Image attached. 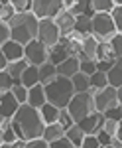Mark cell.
Segmentation results:
<instances>
[{
  "label": "cell",
  "mask_w": 122,
  "mask_h": 148,
  "mask_svg": "<svg viewBox=\"0 0 122 148\" xmlns=\"http://www.w3.org/2000/svg\"><path fill=\"white\" fill-rule=\"evenodd\" d=\"M45 123L42 119L40 109H33L32 105H22L20 111L16 113V116L12 119V128L16 130L18 138H22L26 142L32 140H42L45 132Z\"/></svg>",
  "instance_id": "1"
},
{
  "label": "cell",
  "mask_w": 122,
  "mask_h": 148,
  "mask_svg": "<svg viewBox=\"0 0 122 148\" xmlns=\"http://www.w3.org/2000/svg\"><path fill=\"white\" fill-rule=\"evenodd\" d=\"M12 28V40L22 44L24 47L32 44L33 40H37L40 34V20L35 18L33 12H26V14H16L10 22Z\"/></svg>",
  "instance_id": "2"
},
{
  "label": "cell",
  "mask_w": 122,
  "mask_h": 148,
  "mask_svg": "<svg viewBox=\"0 0 122 148\" xmlns=\"http://www.w3.org/2000/svg\"><path fill=\"white\" fill-rule=\"evenodd\" d=\"M45 95H47V103L55 105L57 109H67L69 103L73 101V97L77 95V91L73 87V81L59 75L51 85L45 87Z\"/></svg>",
  "instance_id": "3"
},
{
  "label": "cell",
  "mask_w": 122,
  "mask_h": 148,
  "mask_svg": "<svg viewBox=\"0 0 122 148\" xmlns=\"http://www.w3.org/2000/svg\"><path fill=\"white\" fill-rule=\"evenodd\" d=\"M118 34L110 14H95L91 20V36L97 38L99 44H110L112 38Z\"/></svg>",
  "instance_id": "4"
},
{
  "label": "cell",
  "mask_w": 122,
  "mask_h": 148,
  "mask_svg": "<svg viewBox=\"0 0 122 148\" xmlns=\"http://www.w3.org/2000/svg\"><path fill=\"white\" fill-rule=\"evenodd\" d=\"M67 111H69V114L73 116V121H75L77 125L83 121V119H87V116H91L93 113H97V107H95V95H93V91L77 93V95L73 97V101L69 103Z\"/></svg>",
  "instance_id": "5"
},
{
  "label": "cell",
  "mask_w": 122,
  "mask_h": 148,
  "mask_svg": "<svg viewBox=\"0 0 122 148\" xmlns=\"http://www.w3.org/2000/svg\"><path fill=\"white\" fill-rule=\"evenodd\" d=\"M63 10V0H32V12L37 20H55Z\"/></svg>",
  "instance_id": "6"
},
{
  "label": "cell",
  "mask_w": 122,
  "mask_h": 148,
  "mask_svg": "<svg viewBox=\"0 0 122 148\" xmlns=\"http://www.w3.org/2000/svg\"><path fill=\"white\" fill-rule=\"evenodd\" d=\"M95 107H97V111L102 114H106L108 111L112 109H116V107H120V103H118V89H114V87H106V89H102L95 95Z\"/></svg>",
  "instance_id": "7"
},
{
  "label": "cell",
  "mask_w": 122,
  "mask_h": 148,
  "mask_svg": "<svg viewBox=\"0 0 122 148\" xmlns=\"http://www.w3.org/2000/svg\"><path fill=\"white\" fill-rule=\"evenodd\" d=\"M26 61L30 65H35V67H42L44 63L49 61V47L42 44L40 40H33L32 44L26 46Z\"/></svg>",
  "instance_id": "8"
},
{
  "label": "cell",
  "mask_w": 122,
  "mask_h": 148,
  "mask_svg": "<svg viewBox=\"0 0 122 148\" xmlns=\"http://www.w3.org/2000/svg\"><path fill=\"white\" fill-rule=\"evenodd\" d=\"M37 40L45 44L49 47H55L59 42H61V32L57 28V24L53 20H40V34H37Z\"/></svg>",
  "instance_id": "9"
},
{
  "label": "cell",
  "mask_w": 122,
  "mask_h": 148,
  "mask_svg": "<svg viewBox=\"0 0 122 148\" xmlns=\"http://www.w3.org/2000/svg\"><path fill=\"white\" fill-rule=\"evenodd\" d=\"M20 107L22 105L12 91L0 93V119H14L16 113L20 111Z\"/></svg>",
  "instance_id": "10"
},
{
  "label": "cell",
  "mask_w": 122,
  "mask_h": 148,
  "mask_svg": "<svg viewBox=\"0 0 122 148\" xmlns=\"http://www.w3.org/2000/svg\"><path fill=\"white\" fill-rule=\"evenodd\" d=\"M104 121H106V114L97 111V113H93L91 116L83 119L79 123V126L85 130V134H99L100 130H102V126H104Z\"/></svg>",
  "instance_id": "11"
},
{
  "label": "cell",
  "mask_w": 122,
  "mask_h": 148,
  "mask_svg": "<svg viewBox=\"0 0 122 148\" xmlns=\"http://www.w3.org/2000/svg\"><path fill=\"white\" fill-rule=\"evenodd\" d=\"M53 22L57 24V28H59V32H61V38H69V36L75 32V26H77V18L71 14V12L67 10H61L59 12V16H57Z\"/></svg>",
  "instance_id": "12"
},
{
  "label": "cell",
  "mask_w": 122,
  "mask_h": 148,
  "mask_svg": "<svg viewBox=\"0 0 122 148\" xmlns=\"http://www.w3.org/2000/svg\"><path fill=\"white\" fill-rule=\"evenodd\" d=\"M71 56V51H69V40L67 38H61V42L57 44L55 47H51L49 49V63H53V65H61L63 61H67Z\"/></svg>",
  "instance_id": "13"
},
{
  "label": "cell",
  "mask_w": 122,
  "mask_h": 148,
  "mask_svg": "<svg viewBox=\"0 0 122 148\" xmlns=\"http://www.w3.org/2000/svg\"><path fill=\"white\" fill-rule=\"evenodd\" d=\"M0 51L6 56V59L8 61H20V59H26V47L22 46V44H18V42H14V40H10V42H6L4 46H0Z\"/></svg>",
  "instance_id": "14"
},
{
  "label": "cell",
  "mask_w": 122,
  "mask_h": 148,
  "mask_svg": "<svg viewBox=\"0 0 122 148\" xmlns=\"http://www.w3.org/2000/svg\"><path fill=\"white\" fill-rule=\"evenodd\" d=\"M97 49H99V42L97 38L93 36H87L81 44V56H79V61H85V59H93L97 61Z\"/></svg>",
  "instance_id": "15"
},
{
  "label": "cell",
  "mask_w": 122,
  "mask_h": 148,
  "mask_svg": "<svg viewBox=\"0 0 122 148\" xmlns=\"http://www.w3.org/2000/svg\"><path fill=\"white\" fill-rule=\"evenodd\" d=\"M79 71H81V61H79V57H75V56L69 57L67 61H63L61 65H57V73H59L61 77H67V79H73Z\"/></svg>",
  "instance_id": "16"
},
{
  "label": "cell",
  "mask_w": 122,
  "mask_h": 148,
  "mask_svg": "<svg viewBox=\"0 0 122 148\" xmlns=\"http://www.w3.org/2000/svg\"><path fill=\"white\" fill-rule=\"evenodd\" d=\"M45 103H47V95H45V85H35L30 89V99H28V105H32L33 109H42Z\"/></svg>",
  "instance_id": "17"
},
{
  "label": "cell",
  "mask_w": 122,
  "mask_h": 148,
  "mask_svg": "<svg viewBox=\"0 0 122 148\" xmlns=\"http://www.w3.org/2000/svg\"><path fill=\"white\" fill-rule=\"evenodd\" d=\"M61 111H63V109H57L55 105H51V103H45L44 107L40 109V113H42V119H44L45 125H55V123H59Z\"/></svg>",
  "instance_id": "18"
},
{
  "label": "cell",
  "mask_w": 122,
  "mask_h": 148,
  "mask_svg": "<svg viewBox=\"0 0 122 148\" xmlns=\"http://www.w3.org/2000/svg\"><path fill=\"white\" fill-rule=\"evenodd\" d=\"M57 77H59V73H57V67L53 63L47 61V63H44V65L40 67V83H42V85L47 87V85H51Z\"/></svg>",
  "instance_id": "19"
},
{
  "label": "cell",
  "mask_w": 122,
  "mask_h": 148,
  "mask_svg": "<svg viewBox=\"0 0 122 148\" xmlns=\"http://www.w3.org/2000/svg\"><path fill=\"white\" fill-rule=\"evenodd\" d=\"M65 128L55 123V125H47L45 126V132H44V140L47 144H51V142H55V140H61V138H65Z\"/></svg>",
  "instance_id": "20"
},
{
  "label": "cell",
  "mask_w": 122,
  "mask_h": 148,
  "mask_svg": "<svg viewBox=\"0 0 122 148\" xmlns=\"http://www.w3.org/2000/svg\"><path fill=\"white\" fill-rule=\"evenodd\" d=\"M20 83H22L24 87H28V89H32V87H35V85H40V67L30 65V67L24 71Z\"/></svg>",
  "instance_id": "21"
},
{
  "label": "cell",
  "mask_w": 122,
  "mask_h": 148,
  "mask_svg": "<svg viewBox=\"0 0 122 148\" xmlns=\"http://www.w3.org/2000/svg\"><path fill=\"white\" fill-rule=\"evenodd\" d=\"M106 75H108V85H110V87H114V89L122 87V57H118V59L114 61L112 69Z\"/></svg>",
  "instance_id": "22"
},
{
  "label": "cell",
  "mask_w": 122,
  "mask_h": 148,
  "mask_svg": "<svg viewBox=\"0 0 122 148\" xmlns=\"http://www.w3.org/2000/svg\"><path fill=\"white\" fill-rule=\"evenodd\" d=\"M28 67H30V63H28L26 59H20V61H12L6 71L10 73V77L16 81V83H20V79H22V75H24V71H26Z\"/></svg>",
  "instance_id": "23"
},
{
  "label": "cell",
  "mask_w": 122,
  "mask_h": 148,
  "mask_svg": "<svg viewBox=\"0 0 122 148\" xmlns=\"http://www.w3.org/2000/svg\"><path fill=\"white\" fill-rule=\"evenodd\" d=\"M71 81H73V87H75V91H77V93H87V91H91V75H87V73L79 71V73Z\"/></svg>",
  "instance_id": "24"
},
{
  "label": "cell",
  "mask_w": 122,
  "mask_h": 148,
  "mask_svg": "<svg viewBox=\"0 0 122 148\" xmlns=\"http://www.w3.org/2000/svg\"><path fill=\"white\" fill-rule=\"evenodd\" d=\"M65 136L69 138V140H71V142H73L77 148H81V146H83V140H85V136H87V134H85V130H83L79 125H73L65 132Z\"/></svg>",
  "instance_id": "25"
},
{
  "label": "cell",
  "mask_w": 122,
  "mask_h": 148,
  "mask_svg": "<svg viewBox=\"0 0 122 148\" xmlns=\"http://www.w3.org/2000/svg\"><path fill=\"white\" fill-rule=\"evenodd\" d=\"M91 8L95 10V14H112L114 0H91Z\"/></svg>",
  "instance_id": "26"
},
{
  "label": "cell",
  "mask_w": 122,
  "mask_h": 148,
  "mask_svg": "<svg viewBox=\"0 0 122 148\" xmlns=\"http://www.w3.org/2000/svg\"><path fill=\"white\" fill-rule=\"evenodd\" d=\"M106 87H108V75L102 73V71H97V73L91 77V89L102 91V89H106Z\"/></svg>",
  "instance_id": "27"
},
{
  "label": "cell",
  "mask_w": 122,
  "mask_h": 148,
  "mask_svg": "<svg viewBox=\"0 0 122 148\" xmlns=\"http://www.w3.org/2000/svg\"><path fill=\"white\" fill-rule=\"evenodd\" d=\"M97 61H116V56H114V51H112L110 44H99Z\"/></svg>",
  "instance_id": "28"
},
{
  "label": "cell",
  "mask_w": 122,
  "mask_h": 148,
  "mask_svg": "<svg viewBox=\"0 0 122 148\" xmlns=\"http://www.w3.org/2000/svg\"><path fill=\"white\" fill-rule=\"evenodd\" d=\"M91 20H93V18H89V16H79L77 26H75V32H79L83 38L91 36Z\"/></svg>",
  "instance_id": "29"
},
{
  "label": "cell",
  "mask_w": 122,
  "mask_h": 148,
  "mask_svg": "<svg viewBox=\"0 0 122 148\" xmlns=\"http://www.w3.org/2000/svg\"><path fill=\"white\" fill-rule=\"evenodd\" d=\"M16 16V8L12 2H2L0 4V22H10Z\"/></svg>",
  "instance_id": "30"
},
{
  "label": "cell",
  "mask_w": 122,
  "mask_h": 148,
  "mask_svg": "<svg viewBox=\"0 0 122 148\" xmlns=\"http://www.w3.org/2000/svg\"><path fill=\"white\" fill-rule=\"evenodd\" d=\"M14 85H16V81L10 77V73H8V71H0V93L12 91Z\"/></svg>",
  "instance_id": "31"
},
{
  "label": "cell",
  "mask_w": 122,
  "mask_h": 148,
  "mask_svg": "<svg viewBox=\"0 0 122 148\" xmlns=\"http://www.w3.org/2000/svg\"><path fill=\"white\" fill-rule=\"evenodd\" d=\"M12 93L16 95V99L20 101V105H26L28 99H30V89H28V87H24L22 83H16V85H14V89H12Z\"/></svg>",
  "instance_id": "32"
},
{
  "label": "cell",
  "mask_w": 122,
  "mask_h": 148,
  "mask_svg": "<svg viewBox=\"0 0 122 148\" xmlns=\"http://www.w3.org/2000/svg\"><path fill=\"white\" fill-rule=\"evenodd\" d=\"M89 2H91V0H77V2H75V6L71 8V14H73L75 18L85 16V14H87V10H89Z\"/></svg>",
  "instance_id": "33"
},
{
  "label": "cell",
  "mask_w": 122,
  "mask_h": 148,
  "mask_svg": "<svg viewBox=\"0 0 122 148\" xmlns=\"http://www.w3.org/2000/svg\"><path fill=\"white\" fill-rule=\"evenodd\" d=\"M20 138L16 134V130L14 128H6V130H0V142H6V144H14V142H18Z\"/></svg>",
  "instance_id": "34"
},
{
  "label": "cell",
  "mask_w": 122,
  "mask_h": 148,
  "mask_svg": "<svg viewBox=\"0 0 122 148\" xmlns=\"http://www.w3.org/2000/svg\"><path fill=\"white\" fill-rule=\"evenodd\" d=\"M12 40V28L8 22H0V46Z\"/></svg>",
  "instance_id": "35"
},
{
  "label": "cell",
  "mask_w": 122,
  "mask_h": 148,
  "mask_svg": "<svg viewBox=\"0 0 122 148\" xmlns=\"http://www.w3.org/2000/svg\"><path fill=\"white\" fill-rule=\"evenodd\" d=\"M16 14H26V12H32V0H12Z\"/></svg>",
  "instance_id": "36"
},
{
  "label": "cell",
  "mask_w": 122,
  "mask_h": 148,
  "mask_svg": "<svg viewBox=\"0 0 122 148\" xmlns=\"http://www.w3.org/2000/svg\"><path fill=\"white\" fill-rule=\"evenodd\" d=\"M118 123H120V121H114V119H108V116H106L102 130H104L106 134H110V136H116V132H118Z\"/></svg>",
  "instance_id": "37"
},
{
  "label": "cell",
  "mask_w": 122,
  "mask_h": 148,
  "mask_svg": "<svg viewBox=\"0 0 122 148\" xmlns=\"http://www.w3.org/2000/svg\"><path fill=\"white\" fill-rule=\"evenodd\" d=\"M81 71L93 77V75L99 71V67H97V61H93V59H85V61H81Z\"/></svg>",
  "instance_id": "38"
},
{
  "label": "cell",
  "mask_w": 122,
  "mask_h": 148,
  "mask_svg": "<svg viewBox=\"0 0 122 148\" xmlns=\"http://www.w3.org/2000/svg\"><path fill=\"white\" fill-rule=\"evenodd\" d=\"M59 125L63 126L65 130H69L71 126H73V125H77V123L73 121V116L69 114V111H67V109H63V111H61V116H59Z\"/></svg>",
  "instance_id": "39"
},
{
  "label": "cell",
  "mask_w": 122,
  "mask_h": 148,
  "mask_svg": "<svg viewBox=\"0 0 122 148\" xmlns=\"http://www.w3.org/2000/svg\"><path fill=\"white\" fill-rule=\"evenodd\" d=\"M112 20H114V26H116V32L122 34V6H114L112 10Z\"/></svg>",
  "instance_id": "40"
},
{
  "label": "cell",
  "mask_w": 122,
  "mask_h": 148,
  "mask_svg": "<svg viewBox=\"0 0 122 148\" xmlns=\"http://www.w3.org/2000/svg\"><path fill=\"white\" fill-rule=\"evenodd\" d=\"M110 47H112V51H114V56H116V59L122 57V34H116L112 38Z\"/></svg>",
  "instance_id": "41"
},
{
  "label": "cell",
  "mask_w": 122,
  "mask_h": 148,
  "mask_svg": "<svg viewBox=\"0 0 122 148\" xmlns=\"http://www.w3.org/2000/svg\"><path fill=\"white\" fill-rule=\"evenodd\" d=\"M81 148H100V142H99V138H97V134H87Z\"/></svg>",
  "instance_id": "42"
},
{
  "label": "cell",
  "mask_w": 122,
  "mask_h": 148,
  "mask_svg": "<svg viewBox=\"0 0 122 148\" xmlns=\"http://www.w3.org/2000/svg\"><path fill=\"white\" fill-rule=\"evenodd\" d=\"M49 148H77V146H75V144H73V142L65 136V138H61V140L51 142V144H49Z\"/></svg>",
  "instance_id": "43"
},
{
  "label": "cell",
  "mask_w": 122,
  "mask_h": 148,
  "mask_svg": "<svg viewBox=\"0 0 122 148\" xmlns=\"http://www.w3.org/2000/svg\"><path fill=\"white\" fill-rule=\"evenodd\" d=\"M97 138H99L100 146H108V144H110V140H112V136H110V134H106L104 130H100L99 134H97Z\"/></svg>",
  "instance_id": "44"
},
{
  "label": "cell",
  "mask_w": 122,
  "mask_h": 148,
  "mask_svg": "<svg viewBox=\"0 0 122 148\" xmlns=\"http://www.w3.org/2000/svg\"><path fill=\"white\" fill-rule=\"evenodd\" d=\"M106 116H108V119H114V121H122V111H120V107H116V109L108 111V113H106Z\"/></svg>",
  "instance_id": "45"
},
{
  "label": "cell",
  "mask_w": 122,
  "mask_h": 148,
  "mask_svg": "<svg viewBox=\"0 0 122 148\" xmlns=\"http://www.w3.org/2000/svg\"><path fill=\"white\" fill-rule=\"evenodd\" d=\"M28 148H49V144L42 138V140H32V142H28Z\"/></svg>",
  "instance_id": "46"
},
{
  "label": "cell",
  "mask_w": 122,
  "mask_h": 148,
  "mask_svg": "<svg viewBox=\"0 0 122 148\" xmlns=\"http://www.w3.org/2000/svg\"><path fill=\"white\" fill-rule=\"evenodd\" d=\"M110 146H112V148H122V140H120V138H116V136H112Z\"/></svg>",
  "instance_id": "47"
},
{
  "label": "cell",
  "mask_w": 122,
  "mask_h": 148,
  "mask_svg": "<svg viewBox=\"0 0 122 148\" xmlns=\"http://www.w3.org/2000/svg\"><path fill=\"white\" fill-rule=\"evenodd\" d=\"M12 148H28V142H26V140H22V138H20V140H18V142H14V144H12Z\"/></svg>",
  "instance_id": "48"
},
{
  "label": "cell",
  "mask_w": 122,
  "mask_h": 148,
  "mask_svg": "<svg viewBox=\"0 0 122 148\" xmlns=\"http://www.w3.org/2000/svg\"><path fill=\"white\" fill-rule=\"evenodd\" d=\"M116 138H120V140H122V121L118 123V132H116Z\"/></svg>",
  "instance_id": "49"
},
{
  "label": "cell",
  "mask_w": 122,
  "mask_h": 148,
  "mask_svg": "<svg viewBox=\"0 0 122 148\" xmlns=\"http://www.w3.org/2000/svg\"><path fill=\"white\" fill-rule=\"evenodd\" d=\"M118 103L122 105V87H118Z\"/></svg>",
  "instance_id": "50"
},
{
  "label": "cell",
  "mask_w": 122,
  "mask_h": 148,
  "mask_svg": "<svg viewBox=\"0 0 122 148\" xmlns=\"http://www.w3.org/2000/svg\"><path fill=\"white\" fill-rule=\"evenodd\" d=\"M0 148H12V144H6V142H0Z\"/></svg>",
  "instance_id": "51"
},
{
  "label": "cell",
  "mask_w": 122,
  "mask_h": 148,
  "mask_svg": "<svg viewBox=\"0 0 122 148\" xmlns=\"http://www.w3.org/2000/svg\"><path fill=\"white\" fill-rule=\"evenodd\" d=\"M114 6H122V0H114Z\"/></svg>",
  "instance_id": "52"
},
{
  "label": "cell",
  "mask_w": 122,
  "mask_h": 148,
  "mask_svg": "<svg viewBox=\"0 0 122 148\" xmlns=\"http://www.w3.org/2000/svg\"><path fill=\"white\" fill-rule=\"evenodd\" d=\"M100 148H112V146H110V144H108V146H100Z\"/></svg>",
  "instance_id": "53"
}]
</instances>
